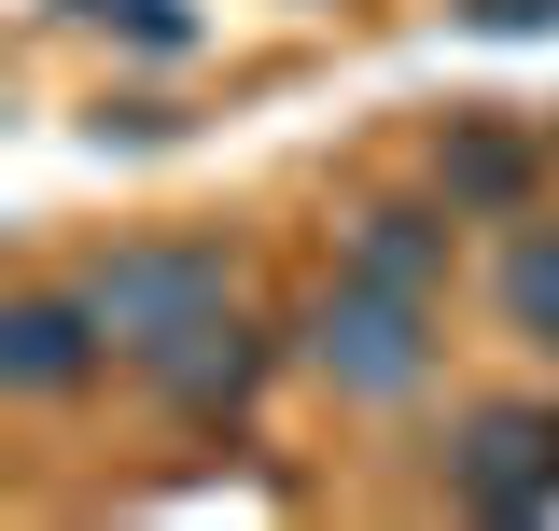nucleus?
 <instances>
[{
	"label": "nucleus",
	"instance_id": "obj_3",
	"mask_svg": "<svg viewBox=\"0 0 559 531\" xmlns=\"http://www.w3.org/2000/svg\"><path fill=\"white\" fill-rule=\"evenodd\" d=\"M98 364H127V350L84 308V280H14L0 294V405H70Z\"/></svg>",
	"mask_w": 559,
	"mask_h": 531
},
{
	"label": "nucleus",
	"instance_id": "obj_1",
	"mask_svg": "<svg viewBox=\"0 0 559 531\" xmlns=\"http://www.w3.org/2000/svg\"><path fill=\"white\" fill-rule=\"evenodd\" d=\"M294 364L349 405H406L433 392V294H392V280H322L308 308H294Z\"/></svg>",
	"mask_w": 559,
	"mask_h": 531
},
{
	"label": "nucleus",
	"instance_id": "obj_6",
	"mask_svg": "<svg viewBox=\"0 0 559 531\" xmlns=\"http://www.w3.org/2000/svg\"><path fill=\"white\" fill-rule=\"evenodd\" d=\"M433 197L462 210V224H518V210L546 197V140L503 127V113H448L433 127Z\"/></svg>",
	"mask_w": 559,
	"mask_h": 531
},
{
	"label": "nucleus",
	"instance_id": "obj_7",
	"mask_svg": "<svg viewBox=\"0 0 559 531\" xmlns=\"http://www.w3.org/2000/svg\"><path fill=\"white\" fill-rule=\"evenodd\" d=\"M448 197H349L336 210V266L349 280H392V294H433L448 280Z\"/></svg>",
	"mask_w": 559,
	"mask_h": 531
},
{
	"label": "nucleus",
	"instance_id": "obj_5",
	"mask_svg": "<svg viewBox=\"0 0 559 531\" xmlns=\"http://www.w3.org/2000/svg\"><path fill=\"white\" fill-rule=\"evenodd\" d=\"M448 504H476V518H546L559 504V405H489V420H462Z\"/></svg>",
	"mask_w": 559,
	"mask_h": 531
},
{
	"label": "nucleus",
	"instance_id": "obj_8",
	"mask_svg": "<svg viewBox=\"0 0 559 531\" xmlns=\"http://www.w3.org/2000/svg\"><path fill=\"white\" fill-rule=\"evenodd\" d=\"M503 308H518L532 335L559 322V238H518V252H503Z\"/></svg>",
	"mask_w": 559,
	"mask_h": 531
},
{
	"label": "nucleus",
	"instance_id": "obj_2",
	"mask_svg": "<svg viewBox=\"0 0 559 531\" xmlns=\"http://www.w3.org/2000/svg\"><path fill=\"white\" fill-rule=\"evenodd\" d=\"M70 280H84V308L112 322V350L140 364L154 335L210 322V308L238 294V238H224V224H168V238H112V252H84Z\"/></svg>",
	"mask_w": 559,
	"mask_h": 531
},
{
	"label": "nucleus",
	"instance_id": "obj_4",
	"mask_svg": "<svg viewBox=\"0 0 559 531\" xmlns=\"http://www.w3.org/2000/svg\"><path fill=\"white\" fill-rule=\"evenodd\" d=\"M266 364H280V335H266V322H224V308H210V322L154 335L127 378H140L154 405H168V420H238V405L266 392Z\"/></svg>",
	"mask_w": 559,
	"mask_h": 531
}]
</instances>
